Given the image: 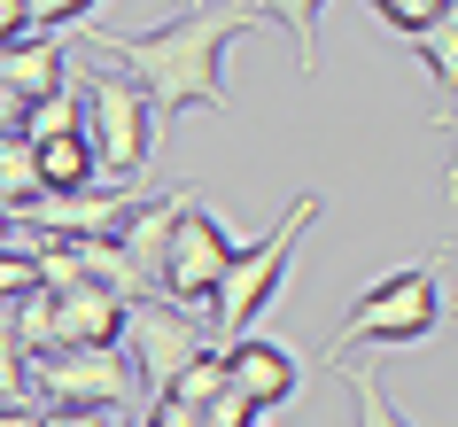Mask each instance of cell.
I'll list each match as a JSON object with an SVG mask.
<instances>
[{"label":"cell","instance_id":"obj_1","mask_svg":"<svg viewBox=\"0 0 458 427\" xmlns=\"http://www.w3.org/2000/svg\"><path fill=\"white\" fill-rule=\"evenodd\" d=\"M257 24H265L257 0H179L164 24H148V31H94L86 55H101L117 78H132L148 94V109H156V124L187 117V109L225 117L233 109V94H225V47Z\"/></svg>","mask_w":458,"mask_h":427},{"label":"cell","instance_id":"obj_2","mask_svg":"<svg viewBox=\"0 0 458 427\" xmlns=\"http://www.w3.org/2000/svg\"><path fill=\"white\" fill-rule=\"evenodd\" d=\"M318 210H327L318 194H295L288 210H280V226H272V234H257L249 249L233 241V257H225V272H217V287H210V319H202L217 350H225V342H242L249 319H257V311L280 295V280H288V257H295V234H303V226H318Z\"/></svg>","mask_w":458,"mask_h":427},{"label":"cell","instance_id":"obj_3","mask_svg":"<svg viewBox=\"0 0 458 427\" xmlns=\"http://www.w3.org/2000/svg\"><path fill=\"white\" fill-rule=\"evenodd\" d=\"M443 327V287H435L428 264H404V272H388V280H373L350 303V319L335 327V342H327V365H342L350 350H404V342H428V334Z\"/></svg>","mask_w":458,"mask_h":427},{"label":"cell","instance_id":"obj_4","mask_svg":"<svg viewBox=\"0 0 458 427\" xmlns=\"http://www.w3.org/2000/svg\"><path fill=\"white\" fill-rule=\"evenodd\" d=\"M78 132H86V148H94L101 179H140L148 148H156V109H148V94L132 86V78L117 71H86V86H78Z\"/></svg>","mask_w":458,"mask_h":427},{"label":"cell","instance_id":"obj_5","mask_svg":"<svg viewBox=\"0 0 458 427\" xmlns=\"http://www.w3.org/2000/svg\"><path fill=\"white\" fill-rule=\"evenodd\" d=\"M24 389L39 404H63V412H124L140 397V373L124 350H47L24 365Z\"/></svg>","mask_w":458,"mask_h":427},{"label":"cell","instance_id":"obj_6","mask_svg":"<svg viewBox=\"0 0 458 427\" xmlns=\"http://www.w3.org/2000/svg\"><path fill=\"white\" fill-rule=\"evenodd\" d=\"M124 342H132V373H140V389H164L187 357H202V350H217L210 342V327H202V311H187V303H171V295H132L124 303Z\"/></svg>","mask_w":458,"mask_h":427},{"label":"cell","instance_id":"obj_7","mask_svg":"<svg viewBox=\"0 0 458 427\" xmlns=\"http://www.w3.org/2000/svg\"><path fill=\"white\" fill-rule=\"evenodd\" d=\"M225 257H233V234H225L202 202H187V210H179V226H171V241H164L156 295H171V303H187V311H202V319H210V287H217V272H225Z\"/></svg>","mask_w":458,"mask_h":427},{"label":"cell","instance_id":"obj_8","mask_svg":"<svg viewBox=\"0 0 458 427\" xmlns=\"http://www.w3.org/2000/svg\"><path fill=\"white\" fill-rule=\"evenodd\" d=\"M194 194L187 187H164V194H140L132 210L109 226V249L124 257V272L140 280V295H156V272H164V241H171V226H179V210H187Z\"/></svg>","mask_w":458,"mask_h":427},{"label":"cell","instance_id":"obj_9","mask_svg":"<svg viewBox=\"0 0 458 427\" xmlns=\"http://www.w3.org/2000/svg\"><path fill=\"white\" fill-rule=\"evenodd\" d=\"M225 389L249 404V412H272V404L295 397V380H303V365H295V350H280V342H265V334H242V342H225Z\"/></svg>","mask_w":458,"mask_h":427},{"label":"cell","instance_id":"obj_10","mask_svg":"<svg viewBox=\"0 0 458 427\" xmlns=\"http://www.w3.org/2000/svg\"><path fill=\"white\" fill-rule=\"evenodd\" d=\"M55 350H124V295L117 287H55Z\"/></svg>","mask_w":458,"mask_h":427},{"label":"cell","instance_id":"obj_11","mask_svg":"<svg viewBox=\"0 0 458 427\" xmlns=\"http://www.w3.org/2000/svg\"><path fill=\"white\" fill-rule=\"evenodd\" d=\"M71 47H63V39H55V31H24V39H8V47H0V86H8V94L24 101H47V94H71Z\"/></svg>","mask_w":458,"mask_h":427},{"label":"cell","instance_id":"obj_12","mask_svg":"<svg viewBox=\"0 0 458 427\" xmlns=\"http://www.w3.org/2000/svg\"><path fill=\"white\" fill-rule=\"evenodd\" d=\"M31 171H39V194H86L101 179L94 148H86V132H63V141H39L31 148Z\"/></svg>","mask_w":458,"mask_h":427},{"label":"cell","instance_id":"obj_13","mask_svg":"<svg viewBox=\"0 0 458 427\" xmlns=\"http://www.w3.org/2000/svg\"><path fill=\"white\" fill-rule=\"evenodd\" d=\"M257 16L288 31L295 71H303V78H318V16H327V0H257Z\"/></svg>","mask_w":458,"mask_h":427},{"label":"cell","instance_id":"obj_14","mask_svg":"<svg viewBox=\"0 0 458 427\" xmlns=\"http://www.w3.org/2000/svg\"><path fill=\"white\" fill-rule=\"evenodd\" d=\"M335 373H342V389H350V412H358L350 427H411L404 412H396V397L381 389L373 365H335Z\"/></svg>","mask_w":458,"mask_h":427},{"label":"cell","instance_id":"obj_15","mask_svg":"<svg viewBox=\"0 0 458 427\" xmlns=\"http://www.w3.org/2000/svg\"><path fill=\"white\" fill-rule=\"evenodd\" d=\"M39 202V171H31V141H0V210L16 218V210H31Z\"/></svg>","mask_w":458,"mask_h":427},{"label":"cell","instance_id":"obj_16","mask_svg":"<svg viewBox=\"0 0 458 427\" xmlns=\"http://www.w3.org/2000/svg\"><path fill=\"white\" fill-rule=\"evenodd\" d=\"M217 389H225V357H217V350H202V357H187V365H179V373H171L164 389H156V397H179V404H194V412H202V404H210Z\"/></svg>","mask_w":458,"mask_h":427},{"label":"cell","instance_id":"obj_17","mask_svg":"<svg viewBox=\"0 0 458 427\" xmlns=\"http://www.w3.org/2000/svg\"><path fill=\"white\" fill-rule=\"evenodd\" d=\"M63 132H78V94H47V101H31L24 124H16V141H63Z\"/></svg>","mask_w":458,"mask_h":427},{"label":"cell","instance_id":"obj_18","mask_svg":"<svg viewBox=\"0 0 458 427\" xmlns=\"http://www.w3.org/2000/svg\"><path fill=\"white\" fill-rule=\"evenodd\" d=\"M411 55H420V71L435 78V86H443V94H451V78H458V31H451V16H435L428 31H420V39H411Z\"/></svg>","mask_w":458,"mask_h":427},{"label":"cell","instance_id":"obj_19","mask_svg":"<svg viewBox=\"0 0 458 427\" xmlns=\"http://www.w3.org/2000/svg\"><path fill=\"white\" fill-rule=\"evenodd\" d=\"M365 8H373V16H381V24L411 31V39H420V31H428L435 16H451V0H365Z\"/></svg>","mask_w":458,"mask_h":427},{"label":"cell","instance_id":"obj_20","mask_svg":"<svg viewBox=\"0 0 458 427\" xmlns=\"http://www.w3.org/2000/svg\"><path fill=\"white\" fill-rule=\"evenodd\" d=\"M24 342H16V327H8V303H0V404H24Z\"/></svg>","mask_w":458,"mask_h":427},{"label":"cell","instance_id":"obj_21","mask_svg":"<svg viewBox=\"0 0 458 427\" xmlns=\"http://www.w3.org/2000/svg\"><path fill=\"white\" fill-rule=\"evenodd\" d=\"M94 8H101V0H31V31H55V39H63V31L86 24Z\"/></svg>","mask_w":458,"mask_h":427},{"label":"cell","instance_id":"obj_22","mask_svg":"<svg viewBox=\"0 0 458 427\" xmlns=\"http://www.w3.org/2000/svg\"><path fill=\"white\" fill-rule=\"evenodd\" d=\"M31 287H47L39 264H31L24 249H0V303H16V295H31Z\"/></svg>","mask_w":458,"mask_h":427},{"label":"cell","instance_id":"obj_23","mask_svg":"<svg viewBox=\"0 0 458 427\" xmlns=\"http://www.w3.org/2000/svg\"><path fill=\"white\" fill-rule=\"evenodd\" d=\"M140 427H202V412H194V404H179V397H156Z\"/></svg>","mask_w":458,"mask_h":427},{"label":"cell","instance_id":"obj_24","mask_svg":"<svg viewBox=\"0 0 458 427\" xmlns=\"http://www.w3.org/2000/svg\"><path fill=\"white\" fill-rule=\"evenodd\" d=\"M24 31H31V0H0V47L24 39Z\"/></svg>","mask_w":458,"mask_h":427},{"label":"cell","instance_id":"obj_25","mask_svg":"<svg viewBox=\"0 0 458 427\" xmlns=\"http://www.w3.org/2000/svg\"><path fill=\"white\" fill-rule=\"evenodd\" d=\"M39 427H109V412H63L55 404V412H39Z\"/></svg>","mask_w":458,"mask_h":427},{"label":"cell","instance_id":"obj_26","mask_svg":"<svg viewBox=\"0 0 458 427\" xmlns=\"http://www.w3.org/2000/svg\"><path fill=\"white\" fill-rule=\"evenodd\" d=\"M16 124H24V101H16V94H8V86H0V141H8Z\"/></svg>","mask_w":458,"mask_h":427},{"label":"cell","instance_id":"obj_27","mask_svg":"<svg viewBox=\"0 0 458 427\" xmlns=\"http://www.w3.org/2000/svg\"><path fill=\"white\" fill-rule=\"evenodd\" d=\"M0 427H39V412L31 404H0Z\"/></svg>","mask_w":458,"mask_h":427},{"label":"cell","instance_id":"obj_28","mask_svg":"<svg viewBox=\"0 0 458 427\" xmlns=\"http://www.w3.org/2000/svg\"><path fill=\"white\" fill-rule=\"evenodd\" d=\"M8 226H16V218H8V210H0V249H8Z\"/></svg>","mask_w":458,"mask_h":427},{"label":"cell","instance_id":"obj_29","mask_svg":"<svg viewBox=\"0 0 458 427\" xmlns=\"http://www.w3.org/2000/svg\"><path fill=\"white\" fill-rule=\"evenodd\" d=\"M132 427H140V420H132Z\"/></svg>","mask_w":458,"mask_h":427}]
</instances>
